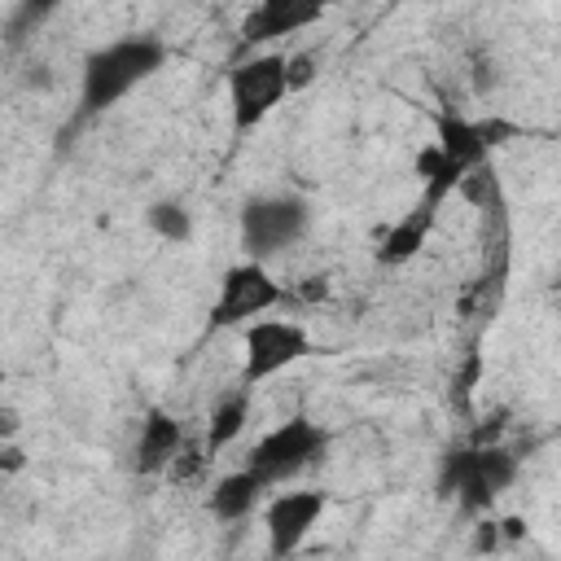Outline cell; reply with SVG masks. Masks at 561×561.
<instances>
[{"label": "cell", "mask_w": 561, "mask_h": 561, "mask_svg": "<svg viewBox=\"0 0 561 561\" xmlns=\"http://www.w3.org/2000/svg\"><path fill=\"white\" fill-rule=\"evenodd\" d=\"M280 302H289V289L272 276V267L259 259H241L219 276V294L206 311V329H241L245 320L267 316Z\"/></svg>", "instance_id": "obj_6"}, {"label": "cell", "mask_w": 561, "mask_h": 561, "mask_svg": "<svg viewBox=\"0 0 561 561\" xmlns=\"http://www.w3.org/2000/svg\"><path fill=\"white\" fill-rule=\"evenodd\" d=\"M26 469V451L13 438H0V478H13Z\"/></svg>", "instance_id": "obj_22"}, {"label": "cell", "mask_w": 561, "mask_h": 561, "mask_svg": "<svg viewBox=\"0 0 561 561\" xmlns=\"http://www.w3.org/2000/svg\"><path fill=\"white\" fill-rule=\"evenodd\" d=\"M285 96H289V61H285L280 48H263V53L241 57L228 70L232 131H254Z\"/></svg>", "instance_id": "obj_5"}, {"label": "cell", "mask_w": 561, "mask_h": 561, "mask_svg": "<svg viewBox=\"0 0 561 561\" xmlns=\"http://www.w3.org/2000/svg\"><path fill=\"white\" fill-rule=\"evenodd\" d=\"M434 145H438L460 171H473L478 162L491 158V149H486L482 136H478V123L465 118V114H456V110H438V114H434Z\"/></svg>", "instance_id": "obj_13"}, {"label": "cell", "mask_w": 561, "mask_h": 561, "mask_svg": "<svg viewBox=\"0 0 561 561\" xmlns=\"http://www.w3.org/2000/svg\"><path fill=\"white\" fill-rule=\"evenodd\" d=\"M250 425V386H237L232 394H224L210 412V425H206V438H202V451L215 460L224 447H232Z\"/></svg>", "instance_id": "obj_14"}, {"label": "cell", "mask_w": 561, "mask_h": 561, "mask_svg": "<svg viewBox=\"0 0 561 561\" xmlns=\"http://www.w3.org/2000/svg\"><path fill=\"white\" fill-rule=\"evenodd\" d=\"M324 13H329V0H254V9L237 26V48L245 53V48L280 44L285 35H298L324 22Z\"/></svg>", "instance_id": "obj_9"}, {"label": "cell", "mask_w": 561, "mask_h": 561, "mask_svg": "<svg viewBox=\"0 0 561 561\" xmlns=\"http://www.w3.org/2000/svg\"><path fill=\"white\" fill-rule=\"evenodd\" d=\"M13 434H18V412L0 408V438H13Z\"/></svg>", "instance_id": "obj_24"}, {"label": "cell", "mask_w": 561, "mask_h": 561, "mask_svg": "<svg viewBox=\"0 0 561 561\" xmlns=\"http://www.w3.org/2000/svg\"><path fill=\"white\" fill-rule=\"evenodd\" d=\"M482 381V351L478 346H469L465 351V359H460V368H456V377H451V399H460V403H469V394H473V386Z\"/></svg>", "instance_id": "obj_17"}, {"label": "cell", "mask_w": 561, "mask_h": 561, "mask_svg": "<svg viewBox=\"0 0 561 561\" xmlns=\"http://www.w3.org/2000/svg\"><path fill=\"white\" fill-rule=\"evenodd\" d=\"M504 539H500V526H495V517H478V526H473V552H495Z\"/></svg>", "instance_id": "obj_21"}, {"label": "cell", "mask_w": 561, "mask_h": 561, "mask_svg": "<svg viewBox=\"0 0 561 561\" xmlns=\"http://www.w3.org/2000/svg\"><path fill=\"white\" fill-rule=\"evenodd\" d=\"M478 136H482V145H486V149H500V145H508V140H522V136H526V127H522V123H513V118L491 114V118H478Z\"/></svg>", "instance_id": "obj_18"}, {"label": "cell", "mask_w": 561, "mask_h": 561, "mask_svg": "<svg viewBox=\"0 0 561 561\" xmlns=\"http://www.w3.org/2000/svg\"><path fill=\"white\" fill-rule=\"evenodd\" d=\"M329 508V491L307 486V491H276L263 508V530H267V552L272 557H294L307 535L320 526Z\"/></svg>", "instance_id": "obj_8"}, {"label": "cell", "mask_w": 561, "mask_h": 561, "mask_svg": "<svg viewBox=\"0 0 561 561\" xmlns=\"http://www.w3.org/2000/svg\"><path fill=\"white\" fill-rule=\"evenodd\" d=\"M495 526H500V539H508V543L526 535V522L522 517H495Z\"/></svg>", "instance_id": "obj_23"}, {"label": "cell", "mask_w": 561, "mask_h": 561, "mask_svg": "<svg viewBox=\"0 0 561 561\" xmlns=\"http://www.w3.org/2000/svg\"><path fill=\"white\" fill-rule=\"evenodd\" d=\"M167 44L158 35H118L83 57L79 75V123L110 114L123 96H131L140 83H149L167 66Z\"/></svg>", "instance_id": "obj_1"}, {"label": "cell", "mask_w": 561, "mask_h": 561, "mask_svg": "<svg viewBox=\"0 0 561 561\" xmlns=\"http://www.w3.org/2000/svg\"><path fill=\"white\" fill-rule=\"evenodd\" d=\"M522 460L504 443H465L438 460V500H456L465 517L491 513V504L517 482Z\"/></svg>", "instance_id": "obj_2"}, {"label": "cell", "mask_w": 561, "mask_h": 561, "mask_svg": "<svg viewBox=\"0 0 561 561\" xmlns=\"http://www.w3.org/2000/svg\"><path fill=\"white\" fill-rule=\"evenodd\" d=\"M412 171H416V180H421V202H425V206H438V210H443V202L456 193V184H460V175H465L434 140L412 158Z\"/></svg>", "instance_id": "obj_15"}, {"label": "cell", "mask_w": 561, "mask_h": 561, "mask_svg": "<svg viewBox=\"0 0 561 561\" xmlns=\"http://www.w3.org/2000/svg\"><path fill=\"white\" fill-rule=\"evenodd\" d=\"M66 0H18V13H13V39L22 35V31H31V26H39L48 13H57Z\"/></svg>", "instance_id": "obj_19"}, {"label": "cell", "mask_w": 561, "mask_h": 561, "mask_svg": "<svg viewBox=\"0 0 561 561\" xmlns=\"http://www.w3.org/2000/svg\"><path fill=\"white\" fill-rule=\"evenodd\" d=\"M311 228V206L298 193H259L237 215V241L245 259L272 263L276 254L294 250Z\"/></svg>", "instance_id": "obj_3"}, {"label": "cell", "mask_w": 561, "mask_h": 561, "mask_svg": "<svg viewBox=\"0 0 561 561\" xmlns=\"http://www.w3.org/2000/svg\"><path fill=\"white\" fill-rule=\"evenodd\" d=\"M434 224H438V206H425V202L416 197V206H412L408 215H399V219L381 232V241H377L373 259H377L381 267H403L408 259H416V254H421V245L430 241Z\"/></svg>", "instance_id": "obj_11"}, {"label": "cell", "mask_w": 561, "mask_h": 561, "mask_svg": "<svg viewBox=\"0 0 561 561\" xmlns=\"http://www.w3.org/2000/svg\"><path fill=\"white\" fill-rule=\"evenodd\" d=\"M329 451V430L311 416H289L280 425H272L245 456V465L254 469V478L272 491L280 482H294L302 469L320 465Z\"/></svg>", "instance_id": "obj_4"}, {"label": "cell", "mask_w": 561, "mask_h": 561, "mask_svg": "<svg viewBox=\"0 0 561 561\" xmlns=\"http://www.w3.org/2000/svg\"><path fill=\"white\" fill-rule=\"evenodd\" d=\"M145 224H149V232H153L158 241H167V245H188V241H193V210H188L184 202H171V197L149 202Z\"/></svg>", "instance_id": "obj_16"}, {"label": "cell", "mask_w": 561, "mask_h": 561, "mask_svg": "<svg viewBox=\"0 0 561 561\" xmlns=\"http://www.w3.org/2000/svg\"><path fill=\"white\" fill-rule=\"evenodd\" d=\"M311 333L298 320H280V316H254L241 324V386H263L267 377L294 368L298 359H307Z\"/></svg>", "instance_id": "obj_7"}, {"label": "cell", "mask_w": 561, "mask_h": 561, "mask_svg": "<svg viewBox=\"0 0 561 561\" xmlns=\"http://www.w3.org/2000/svg\"><path fill=\"white\" fill-rule=\"evenodd\" d=\"M188 443L180 416H171L167 408H149L140 416V434H136V447H131V469L140 478H158L167 473V465L175 460V451Z\"/></svg>", "instance_id": "obj_10"}, {"label": "cell", "mask_w": 561, "mask_h": 561, "mask_svg": "<svg viewBox=\"0 0 561 561\" xmlns=\"http://www.w3.org/2000/svg\"><path fill=\"white\" fill-rule=\"evenodd\" d=\"M263 495H267V486L254 478V469H250V465H241V469L224 473V478L210 486L206 508H210L219 522H245V517L263 504Z\"/></svg>", "instance_id": "obj_12"}, {"label": "cell", "mask_w": 561, "mask_h": 561, "mask_svg": "<svg viewBox=\"0 0 561 561\" xmlns=\"http://www.w3.org/2000/svg\"><path fill=\"white\" fill-rule=\"evenodd\" d=\"M285 61H289V92H302L320 70L316 53H285Z\"/></svg>", "instance_id": "obj_20"}]
</instances>
